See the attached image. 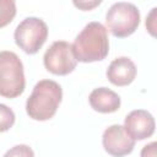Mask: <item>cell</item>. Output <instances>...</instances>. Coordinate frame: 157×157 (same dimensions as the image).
Masks as SVG:
<instances>
[{
  "label": "cell",
  "instance_id": "16",
  "mask_svg": "<svg viewBox=\"0 0 157 157\" xmlns=\"http://www.w3.org/2000/svg\"><path fill=\"white\" fill-rule=\"evenodd\" d=\"M74 5L75 6H77V7H81V9H83V10H88V9H91V7H93V6H96V5H99V1H94V2H92V4H87V2H74Z\"/></svg>",
  "mask_w": 157,
  "mask_h": 157
},
{
  "label": "cell",
  "instance_id": "7",
  "mask_svg": "<svg viewBox=\"0 0 157 157\" xmlns=\"http://www.w3.org/2000/svg\"><path fill=\"white\" fill-rule=\"evenodd\" d=\"M102 144L105 152L113 157H124L132 152L135 147V140H132L124 126L114 124L107 128L102 136Z\"/></svg>",
  "mask_w": 157,
  "mask_h": 157
},
{
  "label": "cell",
  "instance_id": "15",
  "mask_svg": "<svg viewBox=\"0 0 157 157\" xmlns=\"http://www.w3.org/2000/svg\"><path fill=\"white\" fill-rule=\"evenodd\" d=\"M156 10H157L156 7L152 9V12L150 13L148 18H146V27L148 28V31L151 32L152 36H155V28H156V26H155V20H153V16H155V13H156Z\"/></svg>",
  "mask_w": 157,
  "mask_h": 157
},
{
  "label": "cell",
  "instance_id": "4",
  "mask_svg": "<svg viewBox=\"0 0 157 157\" xmlns=\"http://www.w3.org/2000/svg\"><path fill=\"white\" fill-rule=\"evenodd\" d=\"M105 23L107 28L114 37H129L140 25V11L131 2H115L107 11Z\"/></svg>",
  "mask_w": 157,
  "mask_h": 157
},
{
  "label": "cell",
  "instance_id": "10",
  "mask_svg": "<svg viewBox=\"0 0 157 157\" xmlns=\"http://www.w3.org/2000/svg\"><path fill=\"white\" fill-rule=\"evenodd\" d=\"M92 109L99 113H114L120 108V97L107 87L94 88L88 97Z\"/></svg>",
  "mask_w": 157,
  "mask_h": 157
},
{
  "label": "cell",
  "instance_id": "1",
  "mask_svg": "<svg viewBox=\"0 0 157 157\" xmlns=\"http://www.w3.org/2000/svg\"><path fill=\"white\" fill-rule=\"evenodd\" d=\"M72 53L77 61L93 63L103 60L109 53L107 28L101 22H90L74 40Z\"/></svg>",
  "mask_w": 157,
  "mask_h": 157
},
{
  "label": "cell",
  "instance_id": "8",
  "mask_svg": "<svg viewBox=\"0 0 157 157\" xmlns=\"http://www.w3.org/2000/svg\"><path fill=\"white\" fill-rule=\"evenodd\" d=\"M156 128L152 114L144 109L130 112L124 120V130L132 140H145L153 135Z\"/></svg>",
  "mask_w": 157,
  "mask_h": 157
},
{
  "label": "cell",
  "instance_id": "12",
  "mask_svg": "<svg viewBox=\"0 0 157 157\" xmlns=\"http://www.w3.org/2000/svg\"><path fill=\"white\" fill-rule=\"evenodd\" d=\"M15 124V113L6 104L0 103V132L7 131Z\"/></svg>",
  "mask_w": 157,
  "mask_h": 157
},
{
  "label": "cell",
  "instance_id": "9",
  "mask_svg": "<svg viewBox=\"0 0 157 157\" xmlns=\"http://www.w3.org/2000/svg\"><path fill=\"white\" fill-rule=\"evenodd\" d=\"M136 72V65L131 59L126 56H119L109 64L105 75L110 83L121 87L130 85L135 80Z\"/></svg>",
  "mask_w": 157,
  "mask_h": 157
},
{
  "label": "cell",
  "instance_id": "13",
  "mask_svg": "<svg viewBox=\"0 0 157 157\" xmlns=\"http://www.w3.org/2000/svg\"><path fill=\"white\" fill-rule=\"evenodd\" d=\"M4 157H34V152L27 145H16L7 150Z\"/></svg>",
  "mask_w": 157,
  "mask_h": 157
},
{
  "label": "cell",
  "instance_id": "3",
  "mask_svg": "<svg viewBox=\"0 0 157 157\" xmlns=\"http://www.w3.org/2000/svg\"><path fill=\"white\" fill-rule=\"evenodd\" d=\"M23 64L13 52H0V96L16 98L25 91Z\"/></svg>",
  "mask_w": 157,
  "mask_h": 157
},
{
  "label": "cell",
  "instance_id": "11",
  "mask_svg": "<svg viewBox=\"0 0 157 157\" xmlns=\"http://www.w3.org/2000/svg\"><path fill=\"white\" fill-rule=\"evenodd\" d=\"M16 15V4L12 0H0V28L7 26Z\"/></svg>",
  "mask_w": 157,
  "mask_h": 157
},
{
  "label": "cell",
  "instance_id": "14",
  "mask_svg": "<svg viewBox=\"0 0 157 157\" xmlns=\"http://www.w3.org/2000/svg\"><path fill=\"white\" fill-rule=\"evenodd\" d=\"M156 150H157V144L151 142L146 146L142 147L141 150V157H156Z\"/></svg>",
  "mask_w": 157,
  "mask_h": 157
},
{
  "label": "cell",
  "instance_id": "5",
  "mask_svg": "<svg viewBox=\"0 0 157 157\" xmlns=\"http://www.w3.org/2000/svg\"><path fill=\"white\" fill-rule=\"evenodd\" d=\"M16 44L27 54H36L48 38V26L38 17H27L15 29Z\"/></svg>",
  "mask_w": 157,
  "mask_h": 157
},
{
  "label": "cell",
  "instance_id": "2",
  "mask_svg": "<svg viewBox=\"0 0 157 157\" xmlns=\"http://www.w3.org/2000/svg\"><path fill=\"white\" fill-rule=\"evenodd\" d=\"M63 98L60 85L53 80H40L26 102V112L33 120H49L54 117Z\"/></svg>",
  "mask_w": 157,
  "mask_h": 157
},
{
  "label": "cell",
  "instance_id": "6",
  "mask_svg": "<svg viewBox=\"0 0 157 157\" xmlns=\"http://www.w3.org/2000/svg\"><path fill=\"white\" fill-rule=\"evenodd\" d=\"M45 69L54 75H67L76 67L77 60L72 53V47L69 42L56 40L44 53L43 56Z\"/></svg>",
  "mask_w": 157,
  "mask_h": 157
}]
</instances>
